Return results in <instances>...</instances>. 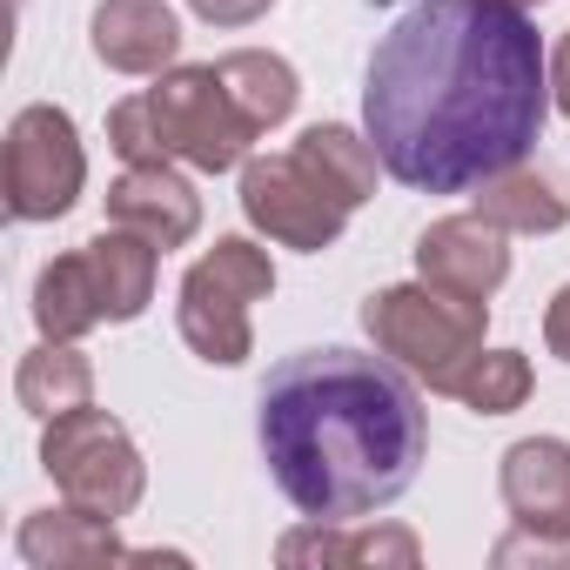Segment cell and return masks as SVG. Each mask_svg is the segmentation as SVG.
Returning a JSON list of instances; mask_svg holds the SVG:
<instances>
[{
	"mask_svg": "<svg viewBox=\"0 0 570 570\" xmlns=\"http://www.w3.org/2000/svg\"><path fill=\"white\" fill-rule=\"evenodd\" d=\"M476 215H490L503 235H557L570 222V202L557 195V181H543L537 168H503L483 181Z\"/></svg>",
	"mask_w": 570,
	"mask_h": 570,
	"instance_id": "d6986e66",
	"label": "cell"
},
{
	"mask_svg": "<svg viewBox=\"0 0 570 570\" xmlns=\"http://www.w3.org/2000/svg\"><path fill=\"white\" fill-rule=\"evenodd\" d=\"M275 289V262L268 248L242 242V235H222L188 275H181V303H175V323H181V343L215 363V370H235L248 363V309Z\"/></svg>",
	"mask_w": 570,
	"mask_h": 570,
	"instance_id": "277c9868",
	"label": "cell"
},
{
	"mask_svg": "<svg viewBox=\"0 0 570 570\" xmlns=\"http://www.w3.org/2000/svg\"><path fill=\"white\" fill-rule=\"evenodd\" d=\"M423 543L403 530V523H323V517H303L289 537L275 543V563H316V570H343V563H396V570H416Z\"/></svg>",
	"mask_w": 570,
	"mask_h": 570,
	"instance_id": "8fae6325",
	"label": "cell"
},
{
	"mask_svg": "<svg viewBox=\"0 0 570 570\" xmlns=\"http://www.w3.org/2000/svg\"><path fill=\"white\" fill-rule=\"evenodd\" d=\"M255 443L303 517L363 523L390 510L423 456H430V410L416 376L383 350H303L275 363L255 396Z\"/></svg>",
	"mask_w": 570,
	"mask_h": 570,
	"instance_id": "7a4b0ae2",
	"label": "cell"
},
{
	"mask_svg": "<svg viewBox=\"0 0 570 570\" xmlns=\"http://www.w3.org/2000/svg\"><path fill=\"white\" fill-rule=\"evenodd\" d=\"M363 330L370 343L403 363L416 383H430L436 396H456V383L470 376V363L483 356V330H490V303H463L443 296L430 282H396L363 303Z\"/></svg>",
	"mask_w": 570,
	"mask_h": 570,
	"instance_id": "3957f363",
	"label": "cell"
},
{
	"mask_svg": "<svg viewBox=\"0 0 570 570\" xmlns=\"http://www.w3.org/2000/svg\"><path fill=\"white\" fill-rule=\"evenodd\" d=\"M416 275L443 296H463V303H490L510 275V248H503V228L490 215H443L423 228L416 242Z\"/></svg>",
	"mask_w": 570,
	"mask_h": 570,
	"instance_id": "9c48e42d",
	"label": "cell"
},
{
	"mask_svg": "<svg viewBox=\"0 0 570 570\" xmlns=\"http://www.w3.org/2000/svg\"><path fill=\"white\" fill-rule=\"evenodd\" d=\"M14 403H21L28 416L55 423V416L81 410V403H95V363H88L75 343H48V336H41V350H28L21 370H14Z\"/></svg>",
	"mask_w": 570,
	"mask_h": 570,
	"instance_id": "e0dca14e",
	"label": "cell"
},
{
	"mask_svg": "<svg viewBox=\"0 0 570 570\" xmlns=\"http://www.w3.org/2000/svg\"><path fill=\"white\" fill-rule=\"evenodd\" d=\"M503 8H543V0H503Z\"/></svg>",
	"mask_w": 570,
	"mask_h": 570,
	"instance_id": "484cf974",
	"label": "cell"
},
{
	"mask_svg": "<svg viewBox=\"0 0 570 570\" xmlns=\"http://www.w3.org/2000/svg\"><path fill=\"white\" fill-rule=\"evenodd\" d=\"M108 148H115L128 168H155V161H168L161 128H155V115H148V95H135V101H121V108L108 115Z\"/></svg>",
	"mask_w": 570,
	"mask_h": 570,
	"instance_id": "44dd1931",
	"label": "cell"
},
{
	"mask_svg": "<svg viewBox=\"0 0 570 570\" xmlns=\"http://www.w3.org/2000/svg\"><path fill=\"white\" fill-rule=\"evenodd\" d=\"M35 323H41L48 343H81L88 330L108 323L101 289H95V268H88V248L55 255V262L35 275Z\"/></svg>",
	"mask_w": 570,
	"mask_h": 570,
	"instance_id": "2e32d148",
	"label": "cell"
},
{
	"mask_svg": "<svg viewBox=\"0 0 570 570\" xmlns=\"http://www.w3.org/2000/svg\"><path fill=\"white\" fill-rule=\"evenodd\" d=\"M550 101H557V115H570V35L550 48Z\"/></svg>",
	"mask_w": 570,
	"mask_h": 570,
	"instance_id": "d4e9b609",
	"label": "cell"
},
{
	"mask_svg": "<svg viewBox=\"0 0 570 570\" xmlns=\"http://www.w3.org/2000/svg\"><path fill=\"white\" fill-rule=\"evenodd\" d=\"M530 356L523 350H483L476 363H470V376L456 383V403H470L476 416H510V410H523L530 403Z\"/></svg>",
	"mask_w": 570,
	"mask_h": 570,
	"instance_id": "ffe728a7",
	"label": "cell"
},
{
	"mask_svg": "<svg viewBox=\"0 0 570 570\" xmlns=\"http://www.w3.org/2000/svg\"><path fill=\"white\" fill-rule=\"evenodd\" d=\"M215 68H222V81H228L235 108H242L262 135H268V128H282V121L296 115V101H303L296 68L282 61V55H268V48H235V55H222Z\"/></svg>",
	"mask_w": 570,
	"mask_h": 570,
	"instance_id": "ac0fdd59",
	"label": "cell"
},
{
	"mask_svg": "<svg viewBox=\"0 0 570 570\" xmlns=\"http://www.w3.org/2000/svg\"><path fill=\"white\" fill-rule=\"evenodd\" d=\"M543 343L570 363V282H563V289L550 296V309H543Z\"/></svg>",
	"mask_w": 570,
	"mask_h": 570,
	"instance_id": "cb8c5ba5",
	"label": "cell"
},
{
	"mask_svg": "<svg viewBox=\"0 0 570 570\" xmlns=\"http://www.w3.org/2000/svg\"><path fill=\"white\" fill-rule=\"evenodd\" d=\"M242 215L268 242H282V248L323 255V248H336V235L350 228L356 208L336 195V181L303 148H289V155H255V161H242Z\"/></svg>",
	"mask_w": 570,
	"mask_h": 570,
	"instance_id": "52a82bcc",
	"label": "cell"
},
{
	"mask_svg": "<svg viewBox=\"0 0 570 570\" xmlns=\"http://www.w3.org/2000/svg\"><path fill=\"white\" fill-rule=\"evenodd\" d=\"M108 222L148 235L155 248H181V242L202 228V195H195L168 161H155V168H128V175L108 188Z\"/></svg>",
	"mask_w": 570,
	"mask_h": 570,
	"instance_id": "4fadbf2b",
	"label": "cell"
},
{
	"mask_svg": "<svg viewBox=\"0 0 570 570\" xmlns=\"http://www.w3.org/2000/svg\"><path fill=\"white\" fill-rule=\"evenodd\" d=\"M88 28H95V61L115 75H168L181 55V21L161 0H101Z\"/></svg>",
	"mask_w": 570,
	"mask_h": 570,
	"instance_id": "7c38bea8",
	"label": "cell"
},
{
	"mask_svg": "<svg viewBox=\"0 0 570 570\" xmlns=\"http://www.w3.org/2000/svg\"><path fill=\"white\" fill-rule=\"evenodd\" d=\"M188 8L208 21V28H248L268 14V0H188Z\"/></svg>",
	"mask_w": 570,
	"mask_h": 570,
	"instance_id": "603a6c76",
	"label": "cell"
},
{
	"mask_svg": "<svg viewBox=\"0 0 570 570\" xmlns=\"http://www.w3.org/2000/svg\"><path fill=\"white\" fill-rule=\"evenodd\" d=\"M503 510L517 530H543V537H570V443L557 436H523L503 450L497 470Z\"/></svg>",
	"mask_w": 570,
	"mask_h": 570,
	"instance_id": "30bf717a",
	"label": "cell"
},
{
	"mask_svg": "<svg viewBox=\"0 0 570 570\" xmlns=\"http://www.w3.org/2000/svg\"><path fill=\"white\" fill-rule=\"evenodd\" d=\"M550 108V55L503 0H416L363 75V135L383 175L416 195H463L523 168Z\"/></svg>",
	"mask_w": 570,
	"mask_h": 570,
	"instance_id": "6da1fadb",
	"label": "cell"
},
{
	"mask_svg": "<svg viewBox=\"0 0 570 570\" xmlns=\"http://www.w3.org/2000/svg\"><path fill=\"white\" fill-rule=\"evenodd\" d=\"M490 563H557V570H570V537H543V530H510V537H497V550H490Z\"/></svg>",
	"mask_w": 570,
	"mask_h": 570,
	"instance_id": "7402d4cb",
	"label": "cell"
},
{
	"mask_svg": "<svg viewBox=\"0 0 570 570\" xmlns=\"http://www.w3.org/2000/svg\"><path fill=\"white\" fill-rule=\"evenodd\" d=\"M21 557L35 570H88V563H161V550H128L115 537L108 517H88V510H35L21 523Z\"/></svg>",
	"mask_w": 570,
	"mask_h": 570,
	"instance_id": "5bb4252c",
	"label": "cell"
},
{
	"mask_svg": "<svg viewBox=\"0 0 570 570\" xmlns=\"http://www.w3.org/2000/svg\"><path fill=\"white\" fill-rule=\"evenodd\" d=\"M41 470L55 476V490H61L75 510L108 517V523L135 517L141 490H148V463H141L135 436H128L108 410H95V403H81V410L55 416V423L41 430Z\"/></svg>",
	"mask_w": 570,
	"mask_h": 570,
	"instance_id": "5b68a950",
	"label": "cell"
},
{
	"mask_svg": "<svg viewBox=\"0 0 570 570\" xmlns=\"http://www.w3.org/2000/svg\"><path fill=\"white\" fill-rule=\"evenodd\" d=\"M148 115H155V128H161L168 161H188V168H202V175L242 168V161H248V141L262 135V128L235 108V95H228V81H222L215 61H208V68H168V75H155Z\"/></svg>",
	"mask_w": 570,
	"mask_h": 570,
	"instance_id": "8992f818",
	"label": "cell"
},
{
	"mask_svg": "<svg viewBox=\"0 0 570 570\" xmlns=\"http://www.w3.org/2000/svg\"><path fill=\"white\" fill-rule=\"evenodd\" d=\"M88 248V268H95V289H101V309L108 323H135L148 303H155V275H161V248L135 228H101Z\"/></svg>",
	"mask_w": 570,
	"mask_h": 570,
	"instance_id": "9a60e30c",
	"label": "cell"
},
{
	"mask_svg": "<svg viewBox=\"0 0 570 570\" xmlns=\"http://www.w3.org/2000/svg\"><path fill=\"white\" fill-rule=\"evenodd\" d=\"M88 155L68 121V108L35 101L8 121V155H0V195H8L14 222H55L81 202Z\"/></svg>",
	"mask_w": 570,
	"mask_h": 570,
	"instance_id": "ba28073f",
	"label": "cell"
}]
</instances>
